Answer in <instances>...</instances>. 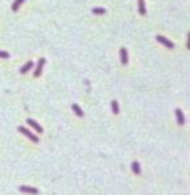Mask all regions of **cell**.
<instances>
[{
	"label": "cell",
	"instance_id": "obj_1",
	"mask_svg": "<svg viewBox=\"0 0 190 195\" xmlns=\"http://www.w3.org/2000/svg\"><path fill=\"white\" fill-rule=\"evenodd\" d=\"M19 132H20V134H23L27 139H30V142H33V144H37V142L40 140V139H38V135H35L32 130H28V128L23 127V125H22V127H19Z\"/></svg>",
	"mask_w": 190,
	"mask_h": 195
},
{
	"label": "cell",
	"instance_id": "obj_2",
	"mask_svg": "<svg viewBox=\"0 0 190 195\" xmlns=\"http://www.w3.org/2000/svg\"><path fill=\"white\" fill-rule=\"evenodd\" d=\"M27 125H28L30 128H33L37 134H43V127H42L37 120H33V118H27Z\"/></svg>",
	"mask_w": 190,
	"mask_h": 195
},
{
	"label": "cell",
	"instance_id": "obj_3",
	"mask_svg": "<svg viewBox=\"0 0 190 195\" xmlns=\"http://www.w3.org/2000/svg\"><path fill=\"white\" fill-rule=\"evenodd\" d=\"M43 65H45V58H38V62H37V65L33 68H35V70H33V77L35 78H38L42 75V70H43Z\"/></svg>",
	"mask_w": 190,
	"mask_h": 195
},
{
	"label": "cell",
	"instance_id": "obj_4",
	"mask_svg": "<svg viewBox=\"0 0 190 195\" xmlns=\"http://www.w3.org/2000/svg\"><path fill=\"white\" fill-rule=\"evenodd\" d=\"M19 190H20L22 194H30V195H37V194H38V189H37V187H30V185H20Z\"/></svg>",
	"mask_w": 190,
	"mask_h": 195
},
{
	"label": "cell",
	"instance_id": "obj_5",
	"mask_svg": "<svg viewBox=\"0 0 190 195\" xmlns=\"http://www.w3.org/2000/svg\"><path fill=\"white\" fill-rule=\"evenodd\" d=\"M157 42H159V43H162L164 47H167V48H174V47H175L174 42L169 40V38H167V37H164V35H157Z\"/></svg>",
	"mask_w": 190,
	"mask_h": 195
},
{
	"label": "cell",
	"instance_id": "obj_6",
	"mask_svg": "<svg viewBox=\"0 0 190 195\" xmlns=\"http://www.w3.org/2000/svg\"><path fill=\"white\" fill-rule=\"evenodd\" d=\"M175 118H177L179 125H185V115L182 112V108H175Z\"/></svg>",
	"mask_w": 190,
	"mask_h": 195
},
{
	"label": "cell",
	"instance_id": "obj_7",
	"mask_svg": "<svg viewBox=\"0 0 190 195\" xmlns=\"http://www.w3.org/2000/svg\"><path fill=\"white\" fill-rule=\"evenodd\" d=\"M120 62H122V65H127V63H129V53H127V48H125V47L120 48Z\"/></svg>",
	"mask_w": 190,
	"mask_h": 195
},
{
	"label": "cell",
	"instance_id": "obj_8",
	"mask_svg": "<svg viewBox=\"0 0 190 195\" xmlns=\"http://www.w3.org/2000/svg\"><path fill=\"white\" fill-rule=\"evenodd\" d=\"M32 68H33V62H32V60H28L27 63H23V65H22L19 72H20V73H27V72H30Z\"/></svg>",
	"mask_w": 190,
	"mask_h": 195
},
{
	"label": "cell",
	"instance_id": "obj_9",
	"mask_svg": "<svg viewBox=\"0 0 190 195\" xmlns=\"http://www.w3.org/2000/svg\"><path fill=\"white\" fill-rule=\"evenodd\" d=\"M72 110H73V113L77 115V117H80V118H83V110H82V107L78 105V103H72Z\"/></svg>",
	"mask_w": 190,
	"mask_h": 195
},
{
	"label": "cell",
	"instance_id": "obj_10",
	"mask_svg": "<svg viewBox=\"0 0 190 195\" xmlns=\"http://www.w3.org/2000/svg\"><path fill=\"white\" fill-rule=\"evenodd\" d=\"M130 169H132V172H134L135 175H140V174H142V169H140V164L137 162V160H134V162L130 164Z\"/></svg>",
	"mask_w": 190,
	"mask_h": 195
},
{
	"label": "cell",
	"instance_id": "obj_11",
	"mask_svg": "<svg viewBox=\"0 0 190 195\" xmlns=\"http://www.w3.org/2000/svg\"><path fill=\"white\" fill-rule=\"evenodd\" d=\"M110 107H112V113H113V115H118V113H120V105H118L117 100H112V102H110Z\"/></svg>",
	"mask_w": 190,
	"mask_h": 195
},
{
	"label": "cell",
	"instance_id": "obj_12",
	"mask_svg": "<svg viewBox=\"0 0 190 195\" xmlns=\"http://www.w3.org/2000/svg\"><path fill=\"white\" fill-rule=\"evenodd\" d=\"M139 14H140V15H145V14H147V9H145V0H139Z\"/></svg>",
	"mask_w": 190,
	"mask_h": 195
},
{
	"label": "cell",
	"instance_id": "obj_13",
	"mask_svg": "<svg viewBox=\"0 0 190 195\" xmlns=\"http://www.w3.org/2000/svg\"><path fill=\"white\" fill-rule=\"evenodd\" d=\"M23 2H25V0H15V2L12 4V10H14V12H17L19 9H20V5L23 4Z\"/></svg>",
	"mask_w": 190,
	"mask_h": 195
},
{
	"label": "cell",
	"instance_id": "obj_14",
	"mask_svg": "<svg viewBox=\"0 0 190 195\" xmlns=\"http://www.w3.org/2000/svg\"><path fill=\"white\" fill-rule=\"evenodd\" d=\"M105 9H100V7H95V9H92V14H95V15H103L105 14Z\"/></svg>",
	"mask_w": 190,
	"mask_h": 195
},
{
	"label": "cell",
	"instance_id": "obj_15",
	"mask_svg": "<svg viewBox=\"0 0 190 195\" xmlns=\"http://www.w3.org/2000/svg\"><path fill=\"white\" fill-rule=\"evenodd\" d=\"M0 58H10V53L5 50H0Z\"/></svg>",
	"mask_w": 190,
	"mask_h": 195
}]
</instances>
